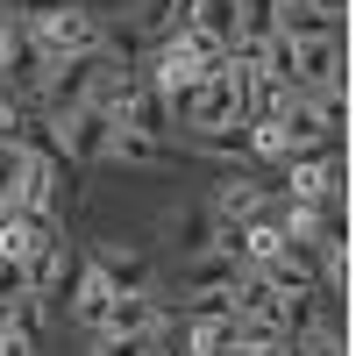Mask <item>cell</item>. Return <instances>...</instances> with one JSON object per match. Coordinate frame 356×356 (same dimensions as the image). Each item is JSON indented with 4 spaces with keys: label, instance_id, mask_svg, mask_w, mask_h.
Masks as SVG:
<instances>
[{
    "label": "cell",
    "instance_id": "1",
    "mask_svg": "<svg viewBox=\"0 0 356 356\" xmlns=\"http://www.w3.org/2000/svg\"><path fill=\"white\" fill-rule=\"evenodd\" d=\"M22 15V29H29V36H36L50 57H72V50H93L100 43V15L93 8H72V0H50V8H15Z\"/></svg>",
    "mask_w": 356,
    "mask_h": 356
},
{
    "label": "cell",
    "instance_id": "2",
    "mask_svg": "<svg viewBox=\"0 0 356 356\" xmlns=\"http://www.w3.org/2000/svg\"><path fill=\"white\" fill-rule=\"evenodd\" d=\"M43 129H50V150L65 157V164H100L107 157V136H114V114L65 107V114H43Z\"/></svg>",
    "mask_w": 356,
    "mask_h": 356
},
{
    "label": "cell",
    "instance_id": "3",
    "mask_svg": "<svg viewBox=\"0 0 356 356\" xmlns=\"http://www.w3.org/2000/svg\"><path fill=\"white\" fill-rule=\"evenodd\" d=\"M100 43L93 50H72V57H50V79H43V93H36V114H65V107H86V93H93V79H100Z\"/></svg>",
    "mask_w": 356,
    "mask_h": 356
},
{
    "label": "cell",
    "instance_id": "4",
    "mask_svg": "<svg viewBox=\"0 0 356 356\" xmlns=\"http://www.w3.org/2000/svg\"><path fill=\"white\" fill-rule=\"evenodd\" d=\"M292 79L321 100H342L349 86V57H342V36H300L292 43Z\"/></svg>",
    "mask_w": 356,
    "mask_h": 356
},
{
    "label": "cell",
    "instance_id": "5",
    "mask_svg": "<svg viewBox=\"0 0 356 356\" xmlns=\"http://www.w3.org/2000/svg\"><path fill=\"white\" fill-rule=\"evenodd\" d=\"M107 300H114V278L100 271V257H79V271H72V285H65V321L93 335L100 321H107Z\"/></svg>",
    "mask_w": 356,
    "mask_h": 356
},
{
    "label": "cell",
    "instance_id": "6",
    "mask_svg": "<svg viewBox=\"0 0 356 356\" xmlns=\"http://www.w3.org/2000/svg\"><path fill=\"white\" fill-rule=\"evenodd\" d=\"M285 200H342V164L328 150H300V157H285Z\"/></svg>",
    "mask_w": 356,
    "mask_h": 356
},
{
    "label": "cell",
    "instance_id": "7",
    "mask_svg": "<svg viewBox=\"0 0 356 356\" xmlns=\"http://www.w3.org/2000/svg\"><path fill=\"white\" fill-rule=\"evenodd\" d=\"M271 200H278V193L264 186V178H250V171H228L221 186H214V200H207V207H214V221H250V214H264Z\"/></svg>",
    "mask_w": 356,
    "mask_h": 356
},
{
    "label": "cell",
    "instance_id": "8",
    "mask_svg": "<svg viewBox=\"0 0 356 356\" xmlns=\"http://www.w3.org/2000/svg\"><path fill=\"white\" fill-rule=\"evenodd\" d=\"M72 271H79V250L65 243V235H50V243H43V257H36V285H29V292H36V300L50 307L57 292L72 285Z\"/></svg>",
    "mask_w": 356,
    "mask_h": 356
},
{
    "label": "cell",
    "instance_id": "9",
    "mask_svg": "<svg viewBox=\"0 0 356 356\" xmlns=\"http://www.w3.org/2000/svg\"><path fill=\"white\" fill-rule=\"evenodd\" d=\"M100 257V271L114 278V292H136V285H150V257L143 250H122V243H107V250H93Z\"/></svg>",
    "mask_w": 356,
    "mask_h": 356
},
{
    "label": "cell",
    "instance_id": "10",
    "mask_svg": "<svg viewBox=\"0 0 356 356\" xmlns=\"http://www.w3.org/2000/svg\"><path fill=\"white\" fill-rule=\"evenodd\" d=\"M150 43H164L171 29H186V0H136V15H129Z\"/></svg>",
    "mask_w": 356,
    "mask_h": 356
},
{
    "label": "cell",
    "instance_id": "11",
    "mask_svg": "<svg viewBox=\"0 0 356 356\" xmlns=\"http://www.w3.org/2000/svg\"><path fill=\"white\" fill-rule=\"evenodd\" d=\"M278 36V0H235V43Z\"/></svg>",
    "mask_w": 356,
    "mask_h": 356
},
{
    "label": "cell",
    "instance_id": "12",
    "mask_svg": "<svg viewBox=\"0 0 356 356\" xmlns=\"http://www.w3.org/2000/svg\"><path fill=\"white\" fill-rule=\"evenodd\" d=\"M107 157H122V164H157V157H164V136H143V129H114V136H107Z\"/></svg>",
    "mask_w": 356,
    "mask_h": 356
},
{
    "label": "cell",
    "instance_id": "13",
    "mask_svg": "<svg viewBox=\"0 0 356 356\" xmlns=\"http://www.w3.org/2000/svg\"><path fill=\"white\" fill-rule=\"evenodd\" d=\"M221 243V221H214V207H200V214L178 221V257H200V250H214Z\"/></svg>",
    "mask_w": 356,
    "mask_h": 356
},
{
    "label": "cell",
    "instance_id": "14",
    "mask_svg": "<svg viewBox=\"0 0 356 356\" xmlns=\"http://www.w3.org/2000/svg\"><path fill=\"white\" fill-rule=\"evenodd\" d=\"M15 136H29V114L15 93H0V143H15Z\"/></svg>",
    "mask_w": 356,
    "mask_h": 356
},
{
    "label": "cell",
    "instance_id": "15",
    "mask_svg": "<svg viewBox=\"0 0 356 356\" xmlns=\"http://www.w3.org/2000/svg\"><path fill=\"white\" fill-rule=\"evenodd\" d=\"M8 36H15V8H0V65H8Z\"/></svg>",
    "mask_w": 356,
    "mask_h": 356
},
{
    "label": "cell",
    "instance_id": "16",
    "mask_svg": "<svg viewBox=\"0 0 356 356\" xmlns=\"http://www.w3.org/2000/svg\"><path fill=\"white\" fill-rule=\"evenodd\" d=\"M307 8H321V15H335V22H342V15H349V0H307Z\"/></svg>",
    "mask_w": 356,
    "mask_h": 356
},
{
    "label": "cell",
    "instance_id": "17",
    "mask_svg": "<svg viewBox=\"0 0 356 356\" xmlns=\"http://www.w3.org/2000/svg\"><path fill=\"white\" fill-rule=\"evenodd\" d=\"M0 8H8V0H0Z\"/></svg>",
    "mask_w": 356,
    "mask_h": 356
}]
</instances>
